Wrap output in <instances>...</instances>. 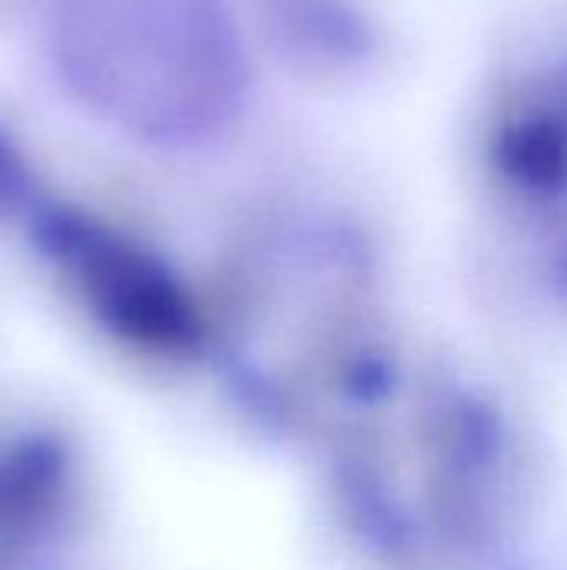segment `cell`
<instances>
[{"mask_svg":"<svg viewBox=\"0 0 567 570\" xmlns=\"http://www.w3.org/2000/svg\"><path fill=\"white\" fill-rule=\"evenodd\" d=\"M57 33L80 94L147 134L194 130L187 80H221L207 0H63Z\"/></svg>","mask_w":567,"mask_h":570,"instance_id":"6da1fadb","label":"cell"}]
</instances>
